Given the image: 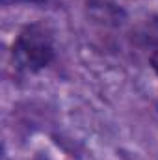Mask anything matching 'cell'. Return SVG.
<instances>
[{"label":"cell","mask_w":158,"mask_h":160,"mask_svg":"<svg viewBox=\"0 0 158 160\" xmlns=\"http://www.w3.org/2000/svg\"><path fill=\"white\" fill-rule=\"evenodd\" d=\"M13 60L30 73L47 67L54 60V43L48 32L37 24L26 26L13 43Z\"/></svg>","instance_id":"obj_1"},{"label":"cell","mask_w":158,"mask_h":160,"mask_svg":"<svg viewBox=\"0 0 158 160\" xmlns=\"http://www.w3.org/2000/svg\"><path fill=\"white\" fill-rule=\"evenodd\" d=\"M4 4H39L45 0H2Z\"/></svg>","instance_id":"obj_2"},{"label":"cell","mask_w":158,"mask_h":160,"mask_svg":"<svg viewBox=\"0 0 158 160\" xmlns=\"http://www.w3.org/2000/svg\"><path fill=\"white\" fill-rule=\"evenodd\" d=\"M151 65H153L155 73L158 75V48H155V50H153V54H151Z\"/></svg>","instance_id":"obj_3"}]
</instances>
